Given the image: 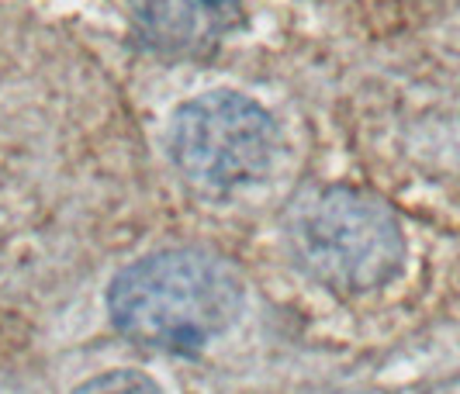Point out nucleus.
<instances>
[{"label": "nucleus", "instance_id": "obj_1", "mask_svg": "<svg viewBox=\"0 0 460 394\" xmlns=\"http://www.w3.org/2000/svg\"><path fill=\"white\" fill-rule=\"evenodd\" d=\"M243 284L222 256L166 250L125 267L108 291L115 325L142 346L198 349L235 319Z\"/></svg>", "mask_w": 460, "mask_h": 394}, {"label": "nucleus", "instance_id": "obj_2", "mask_svg": "<svg viewBox=\"0 0 460 394\" xmlns=\"http://www.w3.org/2000/svg\"><path fill=\"white\" fill-rule=\"evenodd\" d=\"M291 242L301 267L340 291L385 284L405 256L392 208L353 187H325L298 205Z\"/></svg>", "mask_w": 460, "mask_h": 394}, {"label": "nucleus", "instance_id": "obj_3", "mask_svg": "<svg viewBox=\"0 0 460 394\" xmlns=\"http://www.w3.org/2000/svg\"><path fill=\"white\" fill-rule=\"evenodd\" d=\"M166 145L177 170L194 187L239 190L270 170L277 125L243 93L208 91L177 108Z\"/></svg>", "mask_w": 460, "mask_h": 394}, {"label": "nucleus", "instance_id": "obj_4", "mask_svg": "<svg viewBox=\"0 0 460 394\" xmlns=\"http://www.w3.org/2000/svg\"><path fill=\"white\" fill-rule=\"evenodd\" d=\"M138 35L163 56H205L243 22V0H142Z\"/></svg>", "mask_w": 460, "mask_h": 394}, {"label": "nucleus", "instance_id": "obj_5", "mask_svg": "<svg viewBox=\"0 0 460 394\" xmlns=\"http://www.w3.org/2000/svg\"><path fill=\"white\" fill-rule=\"evenodd\" d=\"M73 394H160V388L136 371H108L101 377H91L87 384H80Z\"/></svg>", "mask_w": 460, "mask_h": 394}]
</instances>
